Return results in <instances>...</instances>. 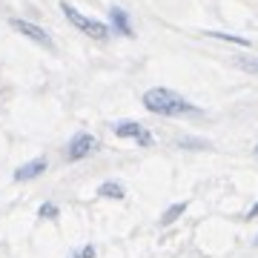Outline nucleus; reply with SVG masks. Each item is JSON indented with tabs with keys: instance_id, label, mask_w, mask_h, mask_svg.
<instances>
[{
	"instance_id": "0eeeda50",
	"label": "nucleus",
	"mask_w": 258,
	"mask_h": 258,
	"mask_svg": "<svg viewBox=\"0 0 258 258\" xmlns=\"http://www.w3.org/2000/svg\"><path fill=\"white\" fill-rule=\"evenodd\" d=\"M109 20H112V26H115V32H120V35H132V23H129V15L120 6H112L109 9Z\"/></svg>"
},
{
	"instance_id": "6e6552de",
	"label": "nucleus",
	"mask_w": 258,
	"mask_h": 258,
	"mask_svg": "<svg viewBox=\"0 0 258 258\" xmlns=\"http://www.w3.org/2000/svg\"><path fill=\"white\" fill-rule=\"evenodd\" d=\"M98 195H101V198H115V201H120V198H123V186L118 184V181H103L101 186H98Z\"/></svg>"
},
{
	"instance_id": "dca6fc26",
	"label": "nucleus",
	"mask_w": 258,
	"mask_h": 258,
	"mask_svg": "<svg viewBox=\"0 0 258 258\" xmlns=\"http://www.w3.org/2000/svg\"><path fill=\"white\" fill-rule=\"evenodd\" d=\"M72 258H81V255H72Z\"/></svg>"
},
{
	"instance_id": "f3484780",
	"label": "nucleus",
	"mask_w": 258,
	"mask_h": 258,
	"mask_svg": "<svg viewBox=\"0 0 258 258\" xmlns=\"http://www.w3.org/2000/svg\"><path fill=\"white\" fill-rule=\"evenodd\" d=\"M255 155H258V147H255Z\"/></svg>"
},
{
	"instance_id": "4468645a",
	"label": "nucleus",
	"mask_w": 258,
	"mask_h": 258,
	"mask_svg": "<svg viewBox=\"0 0 258 258\" xmlns=\"http://www.w3.org/2000/svg\"><path fill=\"white\" fill-rule=\"evenodd\" d=\"M255 215H258V204H255V207H252V210L247 212V218H249V221H252V218H255Z\"/></svg>"
},
{
	"instance_id": "ddd939ff",
	"label": "nucleus",
	"mask_w": 258,
	"mask_h": 258,
	"mask_svg": "<svg viewBox=\"0 0 258 258\" xmlns=\"http://www.w3.org/2000/svg\"><path fill=\"white\" fill-rule=\"evenodd\" d=\"M78 255H81V258H95V247H92V244H86V247H83Z\"/></svg>"
},
{
	"instance_id": "f8f14e48",
	"label": "nucleus",
	"mask_w": 258,
	"mask_h": 258,
	"mask_svg": "<svg viewBox=\"0 0 258 258\" xmlns=\"http://www.w3.org/2000/svg\"><path fill=\"white\" fill-rule=\"evenodd\" d=\"M238 66L241 69H247V72H258V57H241Z\"/></svg>"
},
{
	"instance_id": "20e7f679",
	"label": "nucleus",
	"mask_w": 258,
	"mask_h": 258,
	"mask_svg": "<svg viewBox=\"0 0 258 258\" xmlns=\"http://www.w3.org/2000/svg\"><path fill=\"white\" fill-rule=\"evenodd\" d=\"M115 135H120V138H135L138 144H144V147H152V132H149L144 123H138V120H123V123H118L115 126Z\"/></svg>"
},
{
	"instance_id": "1a4fd4ad",
	"label": "nucleus",
	"mask_w": 258,
	"mask_h": 258,
	"mask_svg": "<svg viewBox=\"0 0 258 258\" xmlns=\"http://www.w3.org/2000/svg\"><path fill=\"white\" fill-rule=\"evenodd\" d=\"M184 212H186V201L172 204V207H169V210H166L164 215H161V227H169V224H172V221H178V218H181Z\"/></svg>"
},
{
	"instance_id": "f257e3e1",
	"label": "nucleus",
	"mask_w": 258,
	"mask_h": 258,
	"mask_svg": "<svg viewBox=\"0 0 258 258\" xmlns=\"http://www.w3.org/2000/svg\"><path fill=\"white\" fill-rule=\"evenodd\" d=\"M144 106L149 112H155V115H166V118H178V115H192L198 112V106L181 98L178 92L172 89H166V86H152L144 92Z\"/></svg>"
},
{
	"instance_id": "423d86ee",
	"label": "nucleus",
	"mask_w": 258,
	"mask_h": 258,
	"mask_svg": "<svg viewBox=\"0 0 258 258\" xmlns=\"http://www.w3.org/2000/svg\"><path fill=\"white\" fill-rule=\"evenodd\" d=\"M43 172H46V158H35V161L15 169V181H32V178L43 175Z\"/></svg>"
},
{
	"instance_id": "7ed1b4c3",
	"label": "nucleus",
	"mask_w": 258,
	"mask_h": 258,
	"mask_svg": "<svg viewBox=\"0 0 258 258\" xmlns=\"http://www.w3.org/2000/svg\"><path fill=\"white\" fill-rule=\"evenodd\" d=\"M12 29L15 32H20V35H26L32 43H37V46H52V35H49L46 29H40L37 23H32V20H20V18H12L9 20Z\"/></svg>"
},
{
	"instance_id": "2eb2a0df",
	"label": "nucleus",
	"mask_w": 258,
	"mask_h": 258,
	"mask_svg": "<svg viewBox=\"0 0 258 258\" xmlns=\"http://www.w3.org/2000/svg\"><path fill=\"white\" fill-rule=\"evenodd\" d=\"M255 247H258V238H255Z\"/></svg>"
},
{
	"instance_id": "f03ea898",
	"label": "nucleus",
	"mask_w": 258,
	"mask_h": 258,
	"mask_svg": "<svg viewBox=\"0 0 258 258\" xmlns=\"http://www.w3.org/2000/svg\"><path fill=\"white\" fill-rule=\"evenodd\" d=\"M60 12L69 18V23H72L75 29H81L83 35L95 37V40H106V37H109L106 23H101V20H95V18H86V15H81V12L75 9V6H69V3H60Z\"/></svg>"
},
{
	"instance_id": "39448f33",
	"label": "nucleus",
	"mask_w": 258,
	"mask_h": 258,
	"mask_svg": "<svg viewBox=\"0 0 258 258\" xmlns=\"http://www.w3.org/2000/svg\"><path fill=\"white\" fill-rule=\"evenodd\" d=\"M95 149V138L89 132H78L72 141H69V161H83Z\"/></svg>"
},
{
	"instance_id": "9d476101",
	"label": "nucleus",
	"mask_w": 258,
	"mask_h": 258,
	"mask_svg": "<svg viewBox=\"0 0 258 258\" xmlns=\"http://www.w3.org/2000/svg\"><path fill=\"white\" fill-rule=\"evenodd\" d=\"M210 37H215V40H227V43H235V46H249L247 37H238V35H227V32H207Z\"/></svg>"
},
{
	"instance_id": "9b49d317",
	"label": "nucleus",
	"mask_w": 258,
	"mask_h": 258,
	"mask_svg": "<svg viewBox=\"0 0 258 258\" xmlns=\"http://www.w3.org/2000/svg\"><path fill=\"white\" fill-rule=\"evenodd\" d=\"M37 215H40V218H52V221H55V218H57V207H55V204H43V207L37 210Z\"/></svg>"
}]
</instances>
